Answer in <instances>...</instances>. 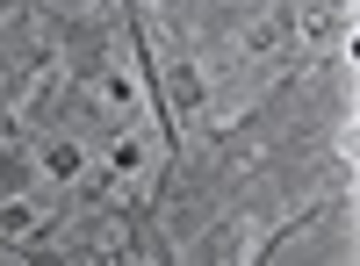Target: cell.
Returning <instances> with one entry per match:
<instances>
[{
  "instance_id": "cell-1",
  "label": "cell",
  "mask_w": 360,
  "mask_h": 266,
  "mask_svg": "<svg viewBox=\"0 0 360 266\" xmlns=\"http://www.w3.org/2000/svg\"><path fill=\"white\" fill-rule=\"evenodd\" d=\"M295 29H303V44H310V51H332V44L346 36V0H303Z\"/></svg>"
},
{
  "instance_id": "cell-2",
  "label": "cell",
  "mask_w": 360,
  "mask_h": 266,
  "mask_svg": "<svg viewBox=\"0 0 360 266\" xmlns=\"http://www.w3.org/2000/svg\"><path fill=\"white\" fill-rule=\"evenodd\" d=\"M37 166L51 173V180H72V173H79V144H44Z\"/></svg>"
},
{
  "instance_id": "cell-3",
  "label": "cell",
  "mask_w": 360,
  "mask_h": 266,
  "mask_svg": "<svg viewBox=\"0 0 360 266\" xmlns=\"http://www.w3.org/2000/svg\"><path fill=\"white\" fill-rule=\"evenodd\" d=\"M144 159H152V137H123V144L108 152V173H137Z\"/></svg>"
},
{
  "instance_id": "cell-4",
  "label": "cell",
  "mask_w": 360,
  "mask_h": 266,
  "mask_svg": "<svg viewBox=\"0 0 360 266\" xmlns=\"http://www.w3.org/2000/svg\"><path fill=\"white\" fill-rule=\"evenodd\" d=\"M29 230H37V209H29V201H8V209H0V238H29Z\"/></svg>"
}]
</instances>
